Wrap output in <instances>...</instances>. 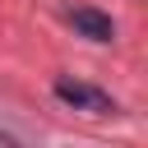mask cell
Masks as SVG:
<instances>
[{
  "instance_id": "1",
  "label": "cell",
  "mask_w": 148,
  "mask_h": 148,
  "mask_svg": "<svg viewBox=\"0 0 148 148\" xmlns=\"http://www.w3.org/2000/svg\"><path fill=\"white\" fill-rule=\"evenodd\" d=\"M56 97H60L65 106H79V111H92V116L116 111V102H111L106 92H97V88H88V83H69V79L56 83Z\"/></svg>"
},
{
  "instance_id": "2",
  "label": "cell",
  "mask_w": 148,
  "mask_h": 148,
  "mask_svg": "<svg viewBox=\"0 0 148 148\" xmlns=\"http://www.w3.org/2000/svg\"><path fill=\"white\" fill-rule=\"evenodd\" d=\"M69 23H74L83 37H92V42H111V37H116L111 14H102V9H74V14H69Z\"/></svg>"
},
{
  "instance_id": "3",
  "label": "cell",
  "mask_w": 148,
  "mask_h": 148,
  "mask_svg": "<svg viewBox=\"0 0 148 148\" xmlns=\"http://www.w3.org/2000/svg\"><path fill=\"white\" fill-rule=\"evenodd\" d=\"M0 148H14V139H9V134H0Z\"/></svg>"
}]
</instances>
